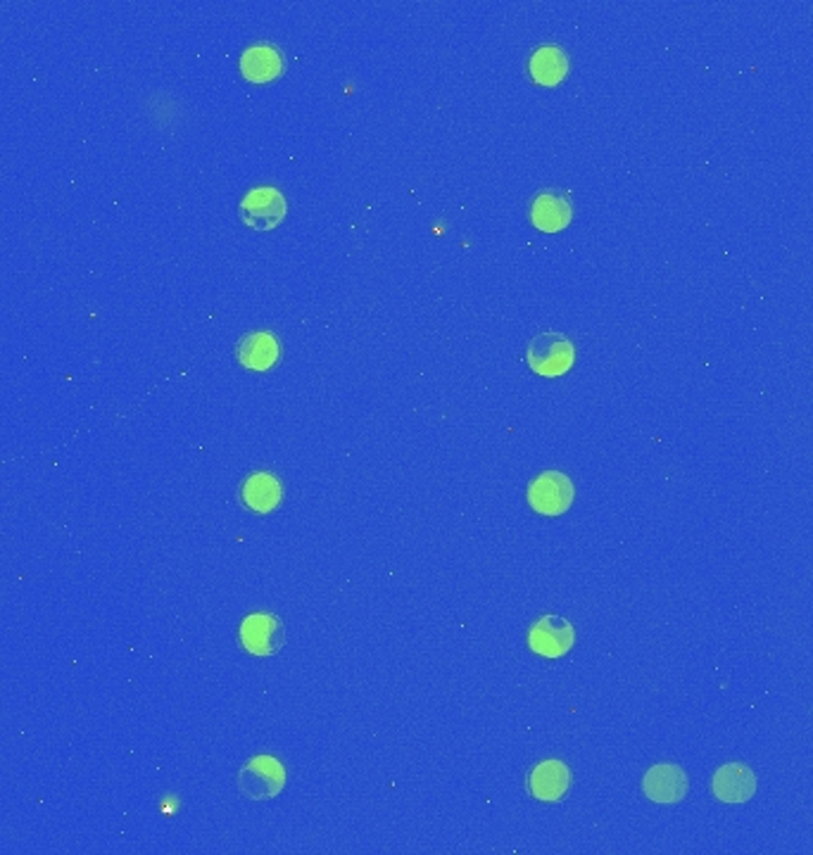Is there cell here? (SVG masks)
Masks as SVG:
<instances>
[{"instance_id":"obj_10","label":"cell","mask_w":813,"mask_h":855,"mask_svg":"<svg viewBox=\"0 0 813 855\" xmlns=\"http://www.w3.org/2000/svg\"><path fill=\"white\" fill-rule=\"evenodd\" d=\"M530 221L545 233H559L571 221L569 195L561 190H540L530 205Z\"/></svg>"},{"instance_id":"obj_5","label":"cell","mask_w":813,"mask_h":855,"mask_svg":"<svg viewBox=\"0 0 813 855\" xmlns=\"http://www.w3.org/2000/svg\"><path fill=\"white\" fill-rule=\"evenodd\" d=\"M286 217L284 193L272 186H260L245 193L241 200V219L255 231H272Z\"/></svg>"},{"instance_id":"obj_3","label":"cell","mask_w":813,"mask_h":855,"mask_svg":"<svg viewBox=\"0 0 813 855\" xmlns=\"http://www.w3.org/2000/svg\"><path fill=\"white\" fill-rule=\"evenodd\" d=\"M528 504L542 516H561L573 504V483L567 473L545 471L528 485Z\"/></svg>"},{"instance_id":"obj_12","label":"cell","mask_w":813,"mask_h":855,"mask_svg":"<svg viewBox=\"0 0 813 855\" xmlns=\"http://www.w3.org/2000/svg\"><path fill=\"white\" fill-rule=\"evenodd\" d=\"M284 55L272 43H255L241 55V72L248 81L270 84L284 72Z\"/></svg>"},{"instance_id":"obj_7","label":"cell","mask_w":813,"mask_h":855,"mask_svg":"<svg viewBox=\"0 0 813 855\" xmlns=\"http://www.w3.org/2000/svg\"><path fill=\"white\" fill-rule=\"evenodd\" d=\"M712 793L721 803H747L757 793V775L745 763H726L712 777Z\"/></svg>"},{"instance_id":"obj_1","label":"cell","mask_w":813,"mask_h":855,"mask_svg":"<svg viewBox=\"0 0 813 855\" xmlns=\"http://www.w3.org/2000/svg\"><path fill=\"white\" fill-rule=\"evenodd\" d=\"M573 359H575L573 342L564 333H554V331L536 336L526 350V362L530 371H536L538 376H545V379L564 376V373L573 366Z\"/></svg>"},{"instance_id":"obj_6","label":"cell","mask_w":813,"mask_h":855,"mask_svg":"<svg viewBox=\"0 0 813 855\" xmlns=\"http://www.w3.org/2000/svg\"><path fill=\"white\" fill-rule=\"evenodd\" d=\"M575 642V629L567 618L542 616L528 633V644L534 654L545 658L567 656Z\"/></svg>"},{"instance_id":"obj_9","label":"cell","mask_w":813,"mask_h":855,"mask_svg":"<svg viewBox=\"0 0 813 855\" xmlns=\"http://www.w3.org/2000/svg\"><path fill=\"white\" fill-rule=\"evenodd\" d=\"M645 797L655 803H680L688 793V777L678 765H655L642 779Z\"/></svg>"},{"instance_id":"obj_14","label":"cell","mask_w":813,"mask_h":855,"mask_svg":"<svg viewBox=\"0 0 813 855\" xmlns=\"http://www.w3.org/2000/svg\"><path fill=\"white\" fill-rule=\"evenodd\" d=\"M528 74L538 86H559L569 74V55L559 46H540L528 57Z\"/></svg>"},{"instance_id":"obj_8","label":"cell","mask_w":813,"mask_h":855,"mask_svg":"<svg viewBox=\"0 0 813 855\" xmlns=\"http://www.w3.org/2000/svg\"><path fill=\"white\" fill-rule=\"evenodd\" d=\"M569 787H571L569 765L557 758L538 763L528 777V789L534 793V799L545 803H557L564 799L569 793Z\"/></svg>"},{"instance_id":"obj_4","label":"cell","mask_w":813,"mask_h":855,"mask_svg":"<svg viewBox=\"0 0 813 855\" xmlns=\"http://www.w3.org/2000/svg\"><path fill=\"white\" fill-rule=\"evenodd\" d=\"M241 644L250 656L270 658L276 656L286 644V629L278 616L272 613H250L241 623Z\"/></svg>"},{"instance_id":"obj_13","label":"cell","mask_w":813,"mask_h":855,"mask_svg":"<svg viewBox=\"0 0 813 855\" xmlns=\"http://www.w3.org/2000/svg\"><path fill=\"white\" fill-rule=\"evenodd\" d=\"M235 357L250 371H270L281 357V342L270 331H255L235 344Z\"/></svg>"},{"instance_id":"obj_2","label":"cell","mask_w":813,"mask_h":855,"mask_svg":"<svg viewBox=\"0 0 813 855\" xmlns=\"http://www.w3.org/2000/svg\"><path fill=\"white\" fill-rule=\"evenodd\" d=\"M239 791L250 801H267L281 793L286 785V770L274 756L250 758L235 775Z\"/></svg>"},{"instance_id":"obj_11","label":"cell","mask_w":813,"mask_h":855,"mask_svg":"<svg viewBox=\"0 0 813 855\" xmlns=\"http://www.w3.org/2000/svg\"><path fill=\"white\" fill-rule=\"evenodd\" d=\"M243 504L255 514H270L284 500V487L281 480L270 471L250 473L241 485Z\"/></svg>"}]
</instances>
